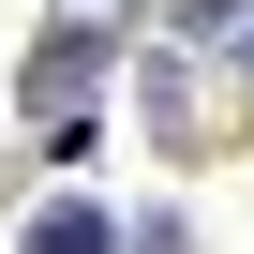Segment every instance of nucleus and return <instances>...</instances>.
Segmentation results:
<instances>
[{
  "label": "nucleus",
  "mask_w": 254,
  "mask_h": 254,
  "mask_svg": "<svg viewBox=\"0 0 254 254\" xmlns=\"http://www.w3.org/2000/svg\"><path fill=\"white\" fill-rule=\"evenodd\" d=\"M45 254H105V224L90 209H45Z\"/></svg>",
  "instance_id": "1"
}]
</instances>
